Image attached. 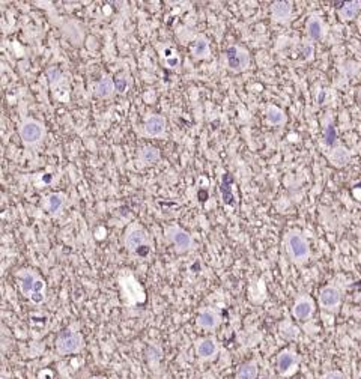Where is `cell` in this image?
Here are the masks:
<instances>
[{
    "mask_svg": "<svg viewBox=\"0 0 361 379\" xmlns=\"http://www.w3.org/2000/svg\"><path fill=\"white\" fill-rule=\"evenodd\" d=\"M314 308H316V304H314L313 298L307 294H301L296 296V300L292 306V316L300 322H306L313 316Z\"/></svg>",
    "mask_w": 361,
    "mask_h": 379,
    "instance_id": "obj_10",
    "label": "cell"
},
{
    "mask_svg": "<svg viewBox=\"0 0 361 379\" xmlns=\"http://www.w3.org/2000/svg\"><path fill=\"white\" fill-rule=\"evenodd\" d=\"M226 66L230 72L240 74L248 70L250 66V53L241 46H230L224 52Z\"/></svg>",
    "mask_w": 361,
    "mask_h": 379,
    "instance_id": "obj_8",
    "label": "cell"
},
{
    "mask_svg": "<svg viewBox=\"0 0 361 379\" xmlns=\"http://www.w3.org/2000/svg\"><path fill=\"white\" fill-rule=\"evenodd\" d=\"M160 158H161L160 149H158V148H155V146L146 144V146H143V148L138 150V161H140L143 166H150V164H155Z\"/></svg>",
    "mask_w": 361,
    "mask_h": 379,
    "instance_id": "obj_22",
    "label": "cell"
},
{
    "mask_svg": "<svg viewBox=\"0 0 361 379\" xmlns=\"http://www.w3.org/2000/svg\"><path fill=\"white\" fill-rule=\"evenodd\" d=\"M271 12V18L274 23L278 24H288L292 20V4L290 2H274L270 8Z\"/></svg>",
    "mask_w": 361,
    "mask_h": 379,
    "instance_id": "obj_16",
    "label": "cell"
},
{
    "mask_svg": "<svg viewBox=\"0 0 361 379\" xmlns=\"http://www.w3.org/2000/svg\"><path fill=\"white\" fill-rule=\"evenodd\" d=\"M324 137H325V143H326L328 148L334 146V142H336V137H337V136H336V128H334L332 124L326 125L325 132H324Z\"/></svg>",
    "mask_w": 361,
    "mask_h": 379,
    "instance_id": "obj_27",
    "label": "cell"
},
{
    "mask_svg": "<svg viewBox=\"0 0 361 379\" xmlns=\"http://www.w3.org/2000/svg\"><path fill=\"white\" fill-rule=\"evenodd\" d=\"M312 53H313V46H312V44H308V48H306V50H304V56H306L307 59H310V58H312Z\"/></svg>",
    "mask_w": 361,
    "mask_h": 379,
    "instance_id": "obj_32",
    "label": "cell"
},
{
    "mask_svg": "<svg viewBox=\"0 0 361 379\" xmlns=\"http://www.w3.org/2000/svg\"><path fill=\"white\" fill-rule=\"evenodd\" d=\"M229 179H230V174H224L223 176V184H222V194H223V199H224V204H229L230 199H234L232 193H230V186H229Z\"/></svg>",
    "mask_w": 361,
    "mask_h": 379,
    "instance_id": "obj_26",
    "label": "cell"
},
{
    "mask_svg": "<svg viewBox=\"0 0 361 379\" xmlns=\"http://www.w3.org/2000/svg\"><path fill=\"white\" fill-rule=\"evenodd\" d=\"M326 89H322L320 92H319V95H318V104L319 106H322V104H325V96H326Z\"/></svg>",
    "mask_w": 361,
    "mask_h": 379,
    "instance_id": "obj_31",
    "label": "cell"
},
{
    "mask_svg": "<svg viewBox=\"0 0 361 379\" xmlns=\"http://www.w3.org/2000/svg\"><path fill=\"white\" fill-rule=\"evenodd\" d=\"M192 54L194 59L198 60H205L211 56V47H210V41L205 35H199L193 46H192Z\"/></svg>",
    "mask_w": 361,
    "mask_h": 379,
    "instance_id": "obj_19",
    "label": "cell"
},
{
    "mask_svg": "<svg viewBox=\"0 0 361 379\" xmlns=\"http://www.w3.org/2000/svg\"><path fill=\"white\" fill-rule=\"evenodd\" d=\"M320 379H348L346 374L340 370H328L326 373L322 374Z\"/></svg>",
    "mask_w": 361,
    "mask_h": 379,
    "instance_id": "obj_28",
    "label": "cell"
},
{
    "mask_svg": "<svg viewBox=\"0 0 361 379\" xmlns=\"http://www.w3.org/2000/svg\"><path fill=\"white\" fill-rule=\"evenodd\" d=\"M143 134L149 138H158L166 134L167 130V120L162 114H148L143 122Z\"/></svg>",
    "mask_w": 361,
    "mask_h": 379,
    "instance_id": "obj_11",
    "label": "cell"
},
{
    "mask_svg": "<svg viewBox=\"0 0 361 379\" xmlns=\"http://www.w3.org/2000/svg\"><path fill=\"white\" fill-rule=\"evenodd\" d=\"M46 134H47V128L38 119L24 118L18 124V137H20L22 143L28 148H34V146H38L40 143H42L46 138Z\"/></svg>",
    "mask_w": 361,
    "mask_h": 379,
    "instance_id": "obj_7",
    "label": "cell"
},
{
    "mask_svg": "<svg viewBox=\"0 0 361 379\" xmlns=\"http://www.w3.org/2000/svg\"><path fill=\"white\" fill-rule=\"evenodd\" d=\"M360 10H361V2H358V0H352V2L343 4L338 8L337 14H338V18L342 22H352L358 16Z\"/></svg>",
    "mask_w": 361,
    "mask_h": 379,
    "instance_id": "obj_20",
    "label": "cell"
},
{
    "mask_svg": "<svg viewBox=\"0 0 361 379\" xmlns=\"http://www.w3.org/2000/svg\"><path fill=\"white\" fill-rule=\"evenodd\" d=\"M22 294L34 304H42L46 301V282L34 270H22L17 274Z\"/></svg>",
    "mask_w": 361,
    "mask_h": 379,
    "instance_id": "obj_2",
    "label": "cell"
},
{
    "mask_svg": "<svg viewBox=\"0 0 361 379\" xmlns=\"http://www.w3.org/2000/svg\"><path fill=\"white\" fill-rule=\"evenodd\" d=\"M343 292L337 284H326L319 290V306L324 310L336 312L342 304Z\"/></svg>",
    "mask_w": 361,
    "mask_h": 379,
    "instance_id": "obj_9",
    "label": "cell"
},
{
    "mask_svg": "<svg viewBox=\"0 0 361 379\" xmlns=\"http://www.w3.org/2000/svg\"><path fill=\"white\" fill-rule=\"evenodd\" d=\"M356 102H358V106L361 107V86H360V89H358V92H356Z\"/></svg>",
    "mask_w": 361,
    "mask_h": 379,
    "instance_id": "obj_33",
    "label": "cell"
},
{
    "mask_svg": "<svg viewBox=\"0 0 361 379\" xmlns=\"http://www.w3.org/2000/svg\"><path fill=\"white\" fill-rule=\"evenodd\" d=\"M300 361H301V358H300V355L294 349H284L276 358L277 370H278L280 374L288 376V374H290L292 372L296 370Z\"/></svg>",
    "mask_w": 361,
    "mask_h": 379,
    "instance_id": "obj_14",
    "label": "cell"
},
{
    "mask_svg": "<svg viewBox=\"0 0 361 379\" xmlns=\"http://www.w3.org/2000/svg\"><path fill=\"white\" fill-rule=\"evenodd\" d=\"M166 65L168 68H176L179 65V58L176 56V53L174 54H166Z\"/></svg>",
    "mask_w": 361,
    "mask_h": 379,
    "instance_id": "obj_30",
    "label": "cell"
},
{
    "mask_svg": "<svg viewBox=\"0 0 361 379\" xmlns=\"http://www.w3.org/2000/svg\"><path fill=\"white\" fill-rule=\"evenodd\" d=\"M265 119H266V124L271 125V126H280L286 122V114L284 112L277 107V106H268L266 107V112H265Z\"/></svg>",
    "mask_w": 361,
    "mask_h": 379,
    "instance_id": "obj_23",
    "label": "cell"
},
{
    "mask_svg": "<svg viewBox=\"0 0 361 379\" xmlns=\"http://www.w3.org/2000/svg\"><path fill=\"white\" fill-rule=\"evenodd\" d=\"M62 77H64L62 71H60L59 68H56V66H53V68H50V70L47 71V78H48L50 86H56L58 83H60V82H62Z\"/></svg>",
    "mask_w": 361,
    "mask_h": 379,
    "instance_id": "obj_25",
    "label": "cell"
},
{
    "mask_svg": "<svg viewBox=\"0 0 361 379\" xmlns=\"http://www.w3.org/2000/svg\"><path fill=\"white\" fill-rule=\"evenodd\" d=\"M122 242L125 250L130 254L136 256H146L152 248V240L149 232L138 223H131L125 229Z\"/></svg>",
    "mask_w": 361,
    "mask_h": 379,
    "instance_id": "obj_1",
    "label": "cell"
},
{
    "mask_svg": "<svg viewBox=\"0 0 361 379\" xmlns=\"http://www.w3.org/2000/svg\"><path fill=\"white\" fill-rule=\"evenodd\" d=\"M259 373V367L256 361H247L242 362L236 373H235V379H256Z\"/></svg>",
    "mask_w": 361,
    "mask_h": 379,
    "instance_id": "obj_24",
    "label": "cell"
},
{
    "mask_svg": "<svg viewBox=\"0 0 361 379\" xmlns=\"http://www.w3.org/2000/svg\"><path fill=\"white\" fill-rule=\"evenodd\" d=\"M90 379H106L104 376H92Z\"/></svg>",
    "mask_w": 361,
    "mask_h": 379,
    "instance_id": "obj_34",
    "label": "cell"
},
{
    "mask_svg": "<svg viewBox=\"0 0 361 379\" xmlns=\"http://www.w3.org/2000/svg\"><path fill=\"white\" fill-rule=\"evenodd\" d=\"M54 349L60 356L77 355L84 349V337L80 331L66 328L58 334L54 340Z\"/></svg>",
    "mask_w": 361,
    "mask_h": 379,
    "instance_id": "obj_5",
    "label": "cell"
},
{
    "mask_svg": "<svg viewBox=\"0 0 361 379\" xmlns=\"http://www.w3.org/2000/svg\"><path fill=\"white\" fill-rule=\"evenodd\" d=\"M126 89H128V78H125V77H119V78L114 82V90H116V92L124 94Z\"/></svg>",
    "mask_w": 361,
    "mask_h": 379,
    "instance_id": "obj_29",
    "label": "cell"
},
{
    "mask_svg": "<svg viewBox=\"0 0 361 379\" xmlns=\"http://www.w3.org/2000/svg\"><path fill=\"white\" fill-rule=\"evenodd\" d=\"M114 82H113V78H110V77H102L98 83H96V86H95V96H98V98H102V100H106V98H112L113 95H114Z\"/></svg>",
    "mask_w": 361,
    "mask_h": 379,
    "instance_id": "obj_21",
    "label": "cell"
},
{
    "mask_svg": "<svg viewBox=\"0 0 361 379\" xmlns=\"http://www.w3.org/2000/svg\"><path fill=\"white\" fill-rule=\"evenodd\" d=\"M194 350L199 360L202 361H211L214 360L218 352H220V346L216 337H202L199 340H196L194 343Z\"/></svg>",
    "mask_w": 361,
    "mask_h": 379,
    "instance_id": "obj_13",
    "label": "cell"
},
{
    "mask_svg": "<svg viewBox=\"0 0 361 379\" xmlns=\"http://www.w3.org/2000/svg\"><path fill=\"white\" fill-rule=\"evenodd\" d=\"M164 236H166L167 242L173 247L174 253H178V254L190 253L196 248V242H194L193 235L178 224H168L164 229Z\"/></svg>",
    "mask_w": 361,
    "mask_h": 379,
    "instance_id": "obj_6",
    "label": "cell"
},
{
    "mask_svg": "<svg viewBox=\"0 0 361 379\" xmlns=\"http://www.w3.org/2000/svg\"><path fill=\"white\" fill-rule=\"evenodd\" d=\"M66 194L62 192H54L47 194L46 198V211L52 216V217H59L62 214V211L66 206Z\"/></svg>",
    "mask_w": 361,
    "mask_h": 379,
    "instance_id": "obj_18",
    "label": "cell"
},
{
    "mask_svg": "<svg viewBox=\"0 0 361 379\" xmlns=\"http://www.w3.org/2000/svg\"><path fill=\"white\" fill-rule=\"evenodd\" d=\"M119 288H120L122 300L126 306L131 307V306L144 302L146 300L144 289L130 270H124L119 274Z\"/></svg>",
    "mask_w": 361,
    "mask_h": 379,
    "instance_id": "obj_4",
    "label": "cell"
},
{
    "mask_svg": "<svg viewBox=\"0 0 361 379\" xmlns=\"http://www.w3.org/2000/svg\"><path fill=\"white\" fill-rule=\"evenodd\" d=\"M326 158L330 164L336 168H342L349 164L350 161V152L343 144H334L326 150Z\"/></svg>",
    "mask_w": 361,
    "mask_h": 379,
    "instance_id": "obj_15",
    "label": "cell"
},
{
    "mask_svg": "<svg viewBox=\"0 0 361 379\" xmlns=\"http://www.w3.org/2000/svg\"><path fill=\"white\" fill-rule=\"evenodd\" d=\"M283 246L292 264L302 265L310 259V244L300 230H289L283 238Z\"/></svg>",
    "mask_w": 361,
    "mask_h": 379,
    "instance_id": "obj_3",
    "label": "cell"
},
{
    "mask_svg": "<svg viewBox=\"0 0 361 379\" xmlns=\"http://www.w3.org/2000/svg\"><path fill=\"white\" fill-rule=\"evenodd\" d=\"M222 324V314L212 307H202L196 316V325L204 331H214Z\"/></svg>",
    "mask_w": 361,
    "mask_h": 379,
    "instance_id": "obj_12",
    "label": "cell"
},
{
    "mask_svg": "<svg viewBox=\"0 0 361 379\" xmlns=\"http://www.w3.org/2000/svg\"><path fill=\"white\" fill-rule=\"evenodd\" d=\"M306 32L308 40L312 41H322L326 34V26L319 16H310L306 22Z\"/></svg>",
    "mask_w": 361,
    "mask_h": 379,
    "instance_id": "obj_17",
    "label": "cell"
}]
</instances>
